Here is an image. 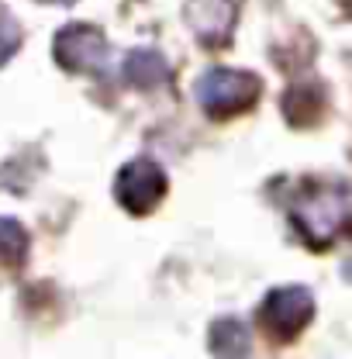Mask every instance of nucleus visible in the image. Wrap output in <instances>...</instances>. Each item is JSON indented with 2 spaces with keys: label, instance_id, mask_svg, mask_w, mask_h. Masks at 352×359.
<instances>
[{
  "label": "nucleus",
  "instance_id": "3",
  "mask_svg": "<svg viewBox=\"0 0 352 359\" xmlns=\"http://www.w3.org/2000/svg\"><path fill=\"white\" fill-rule=\"evenodd\" d=\"M311 318H314V297H311L308 287H297V283L269 290V297L259 308V321H263L266 335L276 342L297 339L308 328Z\"/></svg>",
  "mask_w": 352,
  "mask_h": 359
},
{
  "label": "nucleus",
  "instance_id": "11",
  "mask_svg": "<svg viewBox=\"0 0 352 359\" xmlns=\"http://www.w3.org/2000/svg\"><path fill=\"white\" fill-rule=\"evenodd\" d=\"M18 45H21V25L14 21V14H11V11H4V7H0V66L18 52Z\"/></svg>",
  "mask_w": 352,
  "mask_h": 359
},
{
  "label": "nucleus",
  "instance_id": "1",
  "mask_svg": "<svg viewBox=\"0 0 352 359\" xmlns=\"http://www.w3.org/2000/svg\"><path fill=\"white\" fill-rule=\"evenodd\" d=\"M294 228L301 238L325 249L352 231V187L349 183H308L290 204Z\"/></svg>",
  "mask_w": 352,
  "mask_h": 359
},
{
  "label": "nucleus",
  "instance_id": "13",
  "mask_svg": "<svg viewBox=\"0 0 352 359\" xmlns=\"http://www.w3.org/2000/svg\"><path fill=\"white\" fill-rule=\"evenodd\" d=\"M48 4H73V0H48Z\"/></svg>",
  "mask_w": 352,
  "mask_h": 359
},
{
  "label": "nucleus",
  "instance_id": "2",
  "mask_svg": "<svg viewBox=\"0 0 352 359\" xmlns=\"http://www.w3.org/2000/svg\"><path fill=\"white\" fill-rule=\"evenodd\" d=\"M263 93V83L256 73H245V69H208L201 80H197V104L204 107V114L211 118H231V114H242L249 111Z\"/></svg>",
  "mask_w": 352,
  "mask_h": 359
},
{
  "label": "nucleus",
  "instance_id": "4",
  "mask_svg": "<svg viewBox=\"0 0 352 359\" xmlns=\"http://www.w3.org/2000/svg\"><path fill=\"white\" fill-rule=\"evenodd\" d=\"M52 55L66 73H104L111 45L107 35L93 25H66L52 42Z\"/></svg>",
  "mask_w": 352,
  "mask_h": 359
},
{
  "label": "nucleus",
  "instance_id": "6",
  "mask_svg": "<svg viewBox=\"0 0 352 359\" xmlns=\"http://www.w3.org/2000/svg\"><path fill=\"white\" fill-rule=\"evenodd\" d=\"M187 21H190L194 35L204 45H221L231 35L235 4L231 0H190L187 4Z\"/></svg>",
  "mask_w": 352,
  "mask_h": 359
},
{
  "label": "nucleus",
  "instance_id": "5",
  "mask_svg": "<svg viewBox=\"0 0 352 359\" xmlns=\"http://www.w3.org/2000/svg\"><path fill=\"white\" fill-rule=\"evenodd\" d=\"M114 197L125 211L149 215L163 197H166V173L152 159H132L118 180H114Z\"/></svg>",
  "mask_w": 352,
  "mask_h": 359
},
{
  "label": "nucleus",
  "instance_id": "7",
  "mask_svg": "<svg viewBox=\"0 0 352 359\" xmlns=\"http://www.w3.org/2000/svg\"><path fill=\"white\" fill-rule=\"evenodd\" d=\"M170 80V62L156 48H135L125 55V83L138 90H152Z\"/></svg>",
  "mask_w": 352,
  "mask_h": 359
},
{
  "label": "nucleus",
  "instance_id": "12",
  "mask_svg": "<svg viewBox=\"0 0 352 359\" xmlns=\"http://www.w3.org/2000/svg\"><path fill=\"white\" fill-rule=\"evenodd\" d=\"M342 280H346V283H352V256L346 259V266H342Z\"/></svg>",
  "mask_w": 352,
  "mask_h": 359
},
{
  "label": "nucleus",
  "instance_id": "8",
  "mask_svg": "<svg viewBox=\"0 0 352 359\" xmlns=\"http://www.w3.org/2000/svg\"><path fill=\"white\" fill-rule=\"evenodd\" d=\"M252 353V339L245 321L238 318H218L211 325V356L215 359H245Z\"/></svg>",
  "mask_w": 352,
  "mask_h": 359
},
{
  "label": "nucleus",
  "instance_id": "10",
  "mask_svg": "<svg viewBox=\"0 0 352 359\" xmlns=\"http://www.w3.org/2000/svg\"><path fill=\"white\" fill-rule=\"evenodd\" d=\"M25 256H28V231L14 218H0V266H21Z\"/></svg>",
  "mask_w": 352,
  "mask_h": 359
},
{
  "label": "nucleus",
  "instance_id": "9",
  "mask_svg": "<svg viewBox=\"0 0 352 359\" xmlns=\"http://www.w3.org/2000/svg\"><path fill=\"white\" fill-rule=\"evenodd\" d=\"M321 107H325V100H321V93L314 87H294L283 97V114H287L294 125L318 121V118H321Z\"/></svg>",
  "mask_w": 352,
  "mask_h": 359
}]
</instances>
